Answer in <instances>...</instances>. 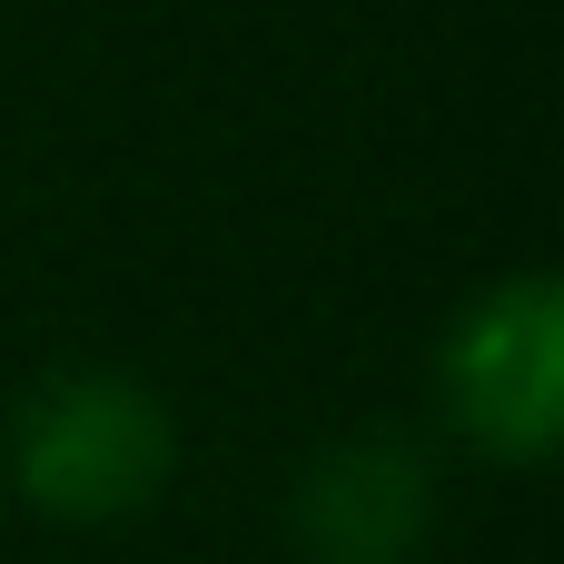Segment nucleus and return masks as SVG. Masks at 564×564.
I'll return each instance as SVG.
<instances>
[{
    "mask_svg": "<svg viewBox=\"0 0 564 564\" xmlns=\"http://www.w3.org/2000/svg\"><path fill=\"white\" fill-rule=\"evenodd\" d=\"M288 535L307 564H416L436 535V476L406 436H337L297 476Z\"/></svg>",
    "mask_w": 564,
    "mask_h": 564,
    "instance_id": "obj_3",
    "label": "nucleus"
},
{
    "mask_svg": "<svg viewBox=\"0 0 564 564\" xmlns=\"http://www.w3.org/2000/svg\"><path fill=\"white\" fill-rule=\"evenodd\" d=\"M436 406L466 456L535 476L564 446V288L545 268L486 278L436 337Z\"/></svg>",
    "mask_w": 564,
    "mask_h": 564,
    "instance_id": "obj_2",
    "label": "nucleus"
},
{
    "mask_svg": "<svg viewBox=\"0 0 564 564\" xmlns=\"http://www.w3.org/2000/svg\"><path fill=\"white\" fill-rule=\"evenodd\" d=\"M178 476V416L129 367H50L10 416V496L50 525L149 516Z\"/></svg>",
    "mask_w": 564,
    "mask_h": 564,
    "instance_id": "obj_1",
    "label": "nucleus"
}]
</instances>
